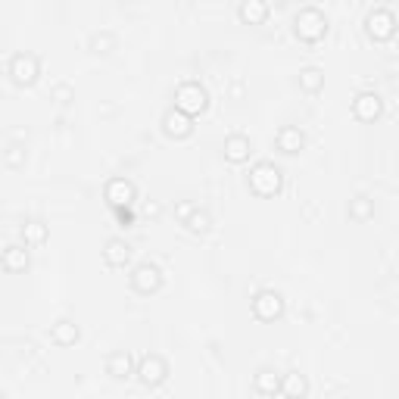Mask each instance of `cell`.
Here are the masks:
<instances>
[{
    "instance_id": "7c38bea8",
    "label": "cell",
    "mask_w": 399,
    "mask_h": 399,
    "mask_svg": "<svg viewBox=\"0 0 399 399\" xmlns=\"http://www.w3.org/2000/svg\"><path fill=\"white\" fill-rule=\"evenodd\" d=\"M106 375L116 380H128L131 375H138V371H134V359L128 353H113L106 359Z\"/></svg>"
},
{
    "instance_id": "52a82bcc",
    "label": "cell",
    "mask_w": 399,
    "mask_h": 399,
    "mask_svg": "<svg viewBox=\"0 0 399 399\" xmlns=\"http://www.w3.org/2000/svg\"><path fill=\"white\" fill-rule=\"evenodd\" d=\"M365 29L375 41H390L396 35V19L390 10H371L368 19H365Z\"/></svg>"
},
{
    "instance_id": "d6986e66",
    "label": "cell",
    "mask_w": 399,
    "mask_h": 399,
    "mask_svg": "<svg viewBox=\"0 0 399 399\" xmlns=\"http://www.w3.org/2000/svg\"><path fill=\"white\" fill-rule=\"evenodd\" d=\"M300 88L309 91V94H315V91L325 88V72L318 69V66H305L300 72Z\"/></svg>"
},
{
    "instance_id": "3957f363",
    "label": "cell",
    "mask_w": 399,
    "mask_h": 399,
    "mask_svg": "<svg viewBox=\"0 0 399 399\" xmlns=\"http://www.w3.org/2000/svg\"><path fill=\"white\" fill-rule=\"evenodd\" d=\"M206 103H209V97H206V91H203L197 81H184L181 88L175 91V106L184 109L188 116H200L203 109H206Z\"/></svg>"
},
{
    "instance_id": "2e32d148",
    "label": "cell",
    "mask_w": 399,
    "mask_h": 399,
    "mask_svg": "<svg viewBox=\"0 0 399 399\" xmlns=\"http://www.w3.org/2000/svg\"><path fill=\"white\" fill-rule=\"evenodd\" d=\"M241 19L247 25H262L268 19V4L266 0H243L241 4Z\"/></svg>"
},
{
    "instance_id": "484cf974",
    "label": "cell",
    "mask_w": 399,
    "mask_h": 399,
    "mask_svg": "<svg viewBox=\"0 0 399 399\" xmlns=\"http://www.w3.org/2000/svg\"><path fill=\"white\" fill-rule=\"evenodd\" d=\"M116 216H118V225H122V228H131V225H134V218H131L128 206H118V209H116Z\"/></svg>"
},
{
    "instance_id": "9a60e30c",
    "label": "cell",
    "mask_w": 399,
    "mask_h": 399,
    "mask_svg": "<svg viewBox=\"0 0 399 399\" xmlns=\"http://www.w3.org/2000/svg\"><path fill=\"white\" fill-rule=\"evenodd\" d=\"M225 159L228 163H247L250 159V138L231 134V138L225 141Z\"/></svg>"
},
{
    "instance_id": "f1b7e54d",
    "label": "cell",
    "mask_w": 399,
    "mask_h": 399,
    "mask_svg": "<svg viewBox=\"0 0 399 399\" xmlns=\"http://www.w3.org/2000/svg\"><path fill=\"white\" fill-rule=\"evenodd\" d=\"M191 212H193V206H191V203H181V206H178V216H181V218H188Z\"/></svg>"
},
{
    "instance_id": "5bb4252c",
    "label": "cell",
    "mask_w": 399,
    "mask_h": 399,
    "mask_svg": "<svg viewBox=\"0 0 399 399\" xmlns=\"http://www.w3.org/2000/svg\"><path fill=\"white\" fill-rule=\"evenodd\" d=\"M103 259H106V266L122 268L125 262L131 259V247L125 241H118V237H113V241H106V247H103Z\"/></svg>"
},
{
    "instance_id": "603a6c76",
    "label": "cell",
    "mask_w": 399,
    "mask_h": 399,
    "mask_svg": "<svg viewBox=\"0 0 399 399\" xmlns=\"http://www.w3.org/2000/svg\"><path fill=\"white\" fill-rule=\"evenodd\" d=\"M281 393L284 396H305L309 393V384H305L303 375H287V380L281 384Z\"/></svg>"
},
{
    "instance_id": "7402d4cb",
    "label": "cell",
    "mask_w": 399,
    "mask_h": 399,
    "mask_svg": "<svg viewBox=\"0 0 399 399\" xmlns=\"http://www.w3.org/2000/svg\"><path fill=\"white\" fill-rule=\"evenodd\" d=\"M22 241H25V243H44V241H47V228L31 218V222L22 225Z\"/></svg>"
},
{
    "instance_id": "44dd1931",
    "label": "cell",
    "mask_w": 399,
    "mask_h": 399,
    "mask_svg": "<svg viewBox=\"0 0 399 399\" xmlns=\"http://www.w3.org/2000/svg\"><path fill=\"white\" fill-rule=\"evenodd\" d=\"M184 225H188V231H193V234H206L209 225H212V218H209L206 209H193L191 216L184 218Z\"/></svg>"
},
{
    "instance_id": "8992f818",
    "label": "cell",
    "mask_w": 399,
    "mask_h": 399,
    "mask_svg": "<svg viewBox=\"0 0 399 399\" xmlns=\"http://www.w3.org/2000/svg\"><path fill=\"white\" fill-rule=\"evenodd\" d=\"M138 378H141L143 387H159L168 378L166 359H163V355H143L141 365H138Z\"/></svg>"
},
{
    "instance_id": "ba28073f",
    "label": "cell",
    "mask_w": 399,
    "mask_h": 399,
    "mask_svg": "<svg viewBox=\"0 0 399 399\" xmlns=\"http://www.w3.org/2000/svg\"><path fill=\"white\" fill-rule=\"evenodd\" d=\"M159 284H163V271L153 266V262H141L131 271V287L138 293H153V291H159Z\"/></svg>"
},
{
    "instance_id": "30bf717a",
    "label": "cell",
    "mask_w": 399,
    "mask_h": 399,
    "mask_svg": "<svg viewBox=\"0 0 399 399\" xmlns=\"http://www.w3.org/2000/svg\"><path fill=\"white\" fill-rule=\"evenodd\" d=\"M380 109H384V103H380V97L375 91H362V94L353 100V113H355V118H362V122H375L380 116Z\"/></svg>"
},
{
    "instance_id": "9c48e42d",
    "label": "cell",
    "mask_w": 399,
    "mask_h": 399,
    "mask_svg": "<svg viewBox=\"0 0 399 399\" xmlns=\"http://www.w3.org/2000/svg\"><path fill=\"white\" fill-rule=\"evenodd\" d=\"M163 128L168 138H188V134L193 131V116H188L184 109L172 106L168 113L163 116Z\"/></svg>"
},
{
    "instance_id": "277c9868",
    "label": "cell",
    "mask_w": 399,
    "mask_h": 399,
    "mask_svg": "<svg viewBox=\"0 0 399 399\" xmlns=\"http://www.w3.org/2000/svg\"><path fill=\"white\" fill-rule=\"evenodd\" d=\"M253 312L259 321H275L284 315V296L278 291H259L253 296Z\"/></svg>"
},
{
    "instance_id": "ffe728a7",
    "label": "cell",
    "mask_w": 399,
    "mask_h": 399,
    "mask_svg": "<svg viewBox=\"0 0 399 399\" xmlns=\"http://www.w3.org/2000/svg\"><path fill=\"white\" fill-rule=\"evenodd\" d=\"M281 384L284 380L275 375V371H268V368H262L259 375H256V390L262 396H275V393H281Z\"/></svg>"
},
{
    "instance_id": "cb8c5ba5",
    "label": "cell",
    "mask_w": 399,
    "mask_h": 399,
    "mask_svg": "<svg viewBox=\"0 0 399 399\" xmlns=\"http://www.w3.org/2000/svg\"><path fill=\"white\" fill-rule=\"evenodd\" d=\"M371 212H375V203H371L368 197H355V200H350V216L355 218V222H365Z\"/></svg>"
},
{
    "instance_id": "ac0fdd59",
    "label": "cell",
    "mask_w": 399,
    "mask_h": 399,
    "mask_svg": "<svg viewBox=\"0 0 399 399\" xmlns=\"http://www.w3.org/2000/svg\"><path fill=\"white\" fill-rule=\"evenodd\" d=\"M303 143H305L303 131L293 128V125H287V128L278 131V150H284V153H300Z\"/></svg>"
},
{
    "instance_id": "6da1fadb",
    "label": "cell",
    "mask_w": 399,
    "mask_h": 399,
    "mask_svg": "<svg viewBox=\"0 0 399 399\" xmlns=\"http://www.w3.org/2000/svg\"><path fill=\"white\" fill-rule=\"evenodd\" d=\"M293 29H296V35H300L303 41L315 44V41L325 38V31H328V19H325V13H321V10H315V6H309V10H300V13H296Z\"/></svg>"
},
{
    "instance_id": "5b68a950",
    "label": "cell",
    "mask_w": 399,
    "mask_h": 399,
    "mask_svg": "<svg viewBox=\"0 0 399 399\" xmlns=\"http://www.w3.org/2000/svg\"><path fill=\"white\" fill-rule=\"evenodd\" d=\"M10 75L16 84H35L41 75V63L35 54H16L10 59Z\"/></svg>"
},
{
    "instance_id": "83f0119b",
    "label": "cell",
    "mask_w": 399,
    "mask_h": 399,
    "mask_svg": "<svg viewBox=\"0 0 399 399\" xmlns=\"http://www.w3.org/2000/svg\"><path fill=\"white\" fill-rule=\"evenodd\" d=\"M54 97H59V103H69V88H66V84H59V88L54 91Z\"/></svg>"
},
{
    "instance_id": "e0dca14e",
    "label": "cell",
    "mask_w": 399,
    "mask_h": 399,
    "mask_svg": "<svg viewBox=\"0 0 399 399\" xmlns=\"http://www.w3.org/2000/svg\"><path fill=\"white\" fill-rule=\"evenodd\" d=\"M29 247V243H25ZM19 247V243H10V247L4 250V268L6 271H25L29 268V250Z\"/></svg>"
},
{
    "instance_id": "d4e9b609",
    "label": "cell",
    "mask_w": 399,
    "mask_h": 399,
    "mask_svg": "<svg viewBox=\"0 0 399 399\" xmlns=\"http://www.w3.org/2000/svg\"><path fill=\"white\" fill-rule=\"evenodd\" d=\"M113 44H116L113 35H97L94 41H91V50H94V54H109V47Z\"/></svg>"
},
{
    "instance_id": "7a4b0ae2",
    "label": "cell",
    "mask_w": 399,
    "mask_h": 399,
    "mask_svg": "<svg viewBox=\"0 0 399 399\" xmlns=\"http://www.w3.org/2000/svg\"><path fill=\"white\" fill-rule=\"evenodd\" d=\"M250 188L259 193V197H271V193L281 191V168L271 163H259L253 166L250 172Z\"/></svg>"
},
{
    "instance_id": "4fadbf2b",
    "label": "cell",
    "mask_w": 399,
    "mask_h": 399,
    "mask_svg": "<svg viewBox=\"0 0 399 399\" xmlns=\"http://www.w3.org/2000/svg\"><path fill=\"white\" fill-rule=\"evenodd\" d=\"M50 337H54V343H59V346H72V343H79L81 330H79V325H75V321L59 318L56 325L50 328Z\"/></svg>"
},
{
    "instance_id": "4316f807",
    "label": "cell",
    "mask_w": 399,
    "mask_h": 399,
    "mask_svg": "<svg viewBox=\"0 0 399 399\" xmlns=\"http://www.w3.org/2000/svg\"><path fill=\"white\" fill-rule=\"evenodd\" d=\"M6 163H10V166H19V163H22V147H6Z\"/></svg>"
},
{
    "instance_id": "8fae6325",
    "label": "cell",
    "mask_w": 399,
    "mask_h": 399,
    "mask_svg": "<svg viewBox=\"0 0 399 399\" xmlns=\"http://www.w3.org/2000/svg\"><path fill=\"white\" fill-rule=\"evenodd\" d=\"M134 184L128 181V178H113V181L106 184V200H109V206L118 209V206H131V200H134Z\"/></svg>"
}]
</instances>
